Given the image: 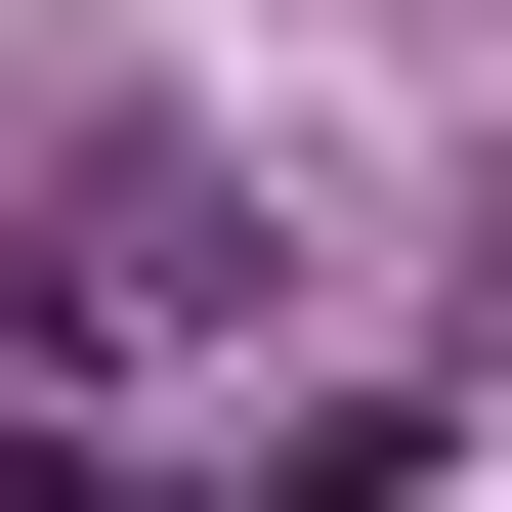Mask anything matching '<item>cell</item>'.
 I'll list each match as a JSON object with an SVG mask.
<instances>
[{
    "label": "cell",
    "mask_w": 512,
    "mask_h": 512,
    "mask_svg": "<svg viewBox=\"0 0 512 512\" xmlns=\"http://www.w3.org/2000/svg\"><path fill=\"white\" fill-rule=\"evenodd\" d=\"M0 512H171V470H128V427H0Z\"/></svg>",
    "instance_id": "1"
}]
</instances>
